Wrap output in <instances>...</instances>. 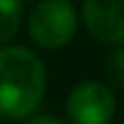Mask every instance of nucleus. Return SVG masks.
<instances>
[{
  "label": "nucleus",
  "instance_id": "3",
  "mask_svg": "<svg viewBox=\"0 0 124 124\" xmlns=\"http://www.w3.org/2000/svg\"><path fill=\"white\" fill-rule=\"evenodd\" d=\"M67 113L74 124H110L115 117V94L101 80H83L69 92Z\"/></svg>",
  "mask_w": 124,
  "mask_h": 124
},
{
  "label": "nucleus",
  "instance_id": "6",
  "mask_svg": "<svg viewBox=\"0 0 124 124\" xmlns=\"http://www.w3.org/2000/svg\"><path fill=\"white\" fill-rule=\"evenodd\" d=\"M106 74L115 85L124 87V46L113 48L106 58Z\"/></svg>",
  "mask_w": 124,
  "mask_h": 124
},
{
  "label": "nucleus",
  "instance_id": "4",
  "mask_svg": "<svg viewBox=\"0 0 124 124\" xmlns=\"http://www.w3.org/2000/svg\"><path fill=\"white\" fill-rule=\"evenodd\" d=\"M83 18L97 39L124 41V0H87Z\"/></svg>",
  "mask_w": 124,
  "mask_h": 124
},
{
  "label": "nucleus",
  "instance_id": "5",
  "mask_svg": "<svg viewBox=\"0 0 124 124\" xmlns=\"http://www.w3.org/2000/svg\"><path fill=\"white\" fill-rule=\"evenodd\" d=\"M21 25V2L0 0V44L12 39Z\"/></svg>",
  "mask_w": 124,
  "mask_h": 124
},
{
  "label": "nucleus",
  "instance_id": "2",
  "mask_svg": "<svg viewBox=\"0 0 124 124\" xmlns=\"http://www.w3.org/2000/svg\"><path fill=\"white\" fill-rule=\"evenodd\" d=\"M76 23H78L76 9L69 0H44L32 7L28 30L39 46L58 48L74 37Z\"/></svg>",
  "mask_w": 124,
  "mask_h": 124
},
{
  "label": "nucleus",
  "instance_id": "1",
  "mask_svg": "<svg viewBox=\"0 0 124 124\" xmlns=\"http://www.w3.org/2000/svg\"><path fill=\"white\" fill-rule=\"evenodd\" d=\"M46 90V69L25 46L0 48V115L21 120L37 110Z\"/></svg>",
  "mask_w": 124,
  "mask_h": 124
},
{
  "label": "nucleus",
  "instance_id": "7",
  "mask_svg": "<svg viewBox=\"0 0 124 124\" xmlns=\"http://www.w3.org/2000/svg\"><path fill=\"white\" fill-rule=\"evenodd\" d=\"M25 124H64V122L58 120V117H53V115H35V117H30Z\"/></svg>",
  "mask_w": 124,
  "mask_h": 124
}]
</instances>
